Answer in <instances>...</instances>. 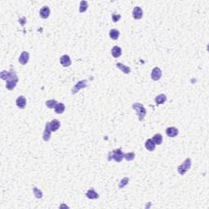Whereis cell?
I'll return each mask as SVG.
<instances>
[{"label":"cell","mask_w":209,"mask_h":209,"mask_svg":"<svg viewBox=\"0 0 209 209\" xmlns=\"http://www.w3.org/2000/svg\"><path fill=\"white\" fill-rule=\"evenodd\" d=\"M87 1H81L80 2V7H79V12H84L87 11Z\"/></svg>","instance_id":"cell-25"},{"label":"cell","mask_w":209,"mask_h":209,"mask_svg":"<svg viewBox=\"0 0 209 209\" xmlns=\"http://www.w3.org/2000/svg\"><path fill=\"white\" fill-rule=\"evenodd\" d=\"M152 140L154 141V143L155 145H161L162 142H163V136L159 133L155 134V135L153 136Z\"/></svg>","instance_id":"cell-20"},{"label":"cell","mask_w":209,"mask_h":209,"mask_svg":"<svg viewBox=\"0 0 209 209\" xmlns=\"http://www.w3.org/2000/svg\"><path fill=\"white\" fill-rule=\"evenodd\" d=\"M136 157V154L134 152H129V153H126L123 154V158L127 160V161H132Z\"/></svg>","instance_id":"cell-23"},{"label":"cell","mask_w":209,"mask_h":209,"mask_svg":"<svg viewBox=\"0 0 209 209\" xmlns=\"http://www.w3.org/2000/svg\"><path fill=\"white\" fill-rule=\"evenodd\" d=\"M178 133H179L178 129L175 127H170L166 129V134L169 137H175L178 135Z\"/></svg>","instance_id":"cell-11"},{"label":"cell","mask_w":209,"mask_h":209,"mask_svg":"<svg viewBox=\"0 0 209 209\" xmlns=\"http://www.w3.org/2000/svg\"><path fill=\"white\" fill-rule=\"evenodd\" d=\"M132 16L135 20H140L143 16V11L140 7H135L132 11Z\"/></svg>","instance_id":"cell-9"},{"label":"cell","mask_w":209,"mask_h":209,"mask_svg":"<svg viewBox=\"0 0 209 209\" xmlns=\"http://www.w3.org/2000/svg\"><path fill=\"white\" fill-rule=\"evenodd\" d=\"M119 35H120L119 31L116 29H111L110 31V37L111 38V39H113V40L118 39V38L119 37Z\"/></svg>","instance_id":"cell-22"},{"label":"cell","mask_w":209,"mask_h":209,"mask_svg":"<svg viewBox=\"0 0 209 209\" xmlns=\"http://www.w3.org/2000/svg\"><path fill=\"white\" fill-rule=\"evenodd\" d=\"M129 182V178L128 177H124V178H122L121 181H120V183H119V185H118V188L119 189H122L125 186H127L128 185V183Z\"/></svg>","instance_id":"cell-27"},{"label":"cell","mask_w":209,"mask_h":209,"mask_svg":"<svg viewBox=\"0 0 209 209\" xmlns=\"http://www.w3.org/2000/svg\"><path fill=\"white\" fill-rule=\"evenodd\" d=\"M33 192H34V194L37 198H43V192L41 191L39 189H38L37 187H34L33 188Z\"/></svg>","instance_id":"cell-26"},{"label":"cell","mask_w":209,"mask_h":209,"mask_svg":"<svg viewBox=\"0 0 209 209\" xmlns=\"http://www.w3.org/2000/svg\"><path fill=\"white\" fill-rule=\"evenodd\" d=\"M116 67L117 68H118L119 70H121L123 74L128 75V74L131 72V69H130L128 66H127V65H124L122 64V63H117Z\"/></svg>","instance_id":"cell-18"},{"label":"cell","mask_w":209,"mask_h":209,"mask_svg":"<svg viewBox=\"0 0 209 209\" xmlns=\"http://www.w3.org/2000/svg\"><path fill=\"white\" fill-rule=\"evenodd\" d=\"M29 59V53L26 51H24V52H21L20 57H19V62L21 63V65H26L28 63Z\"/></svg>","instance_id":"cell-8"},{"label":"cell","mask_w":209,"mask_h":209,"mask_svg":"<svg viewBox=\"0 0 209 209\" xmlns=\"http://www.w3.org/2000/svg\"><path fill=\"white\" fill-rule=\"evenodd\" d=\"M123 153L121 150V149H117V150H114L110 152L109 154V158L108 160L110 161L112 159H114L117 163H120L123 158Z\"/></svg>","instance_id":"cell-4"},{"label":"cell","mask_w":209,"mask_h":209,"mask_svg":"<svg viewBox=\"0 0 209 209\" xmlns=\"http://www.w3.org/2000/svg\"><path fill=\"white\" fill-rule=\"evenodd\" d=\"M51 133H52V131L50 128V122H47L45 125V129L43 132V138L44 141H49L50 140Z\"/></svg>","instance_id":"cell-7"},{"label":"cell","mask_w":209,"mask_h":209,"mask_svg":"<svg viewBox=\"0 0 209 209\" xmlns=\"http://www.w3.org/2000/svg\"><path fill=\"white\" fill-rule=\"evenodd\" d=\"M167 101V97L164 94H160L155 97V103L157 104H162Z\"/></svg>","instance_id":"cell-19"},{"label":"cell","mask_w":209,"mask_h":209,"mask_svg":"<svg viewBox=\"0 0 209 209\" xmlns=\"http://www.w3.org/2000/svg\"><path fill=\"white\" fill-rule=\"evenodd\" d=\"M111 54H112V56L114 58L119 57L122 55V49H121V47H119L118 46H114L112 48V50H111Z\"/></svg>","instance_id":"cell-14"},{"label":"cell","mask_w":209,"mask_h":209,"mask_svg":"<svg viewBox=\"0 0 209 209\" xmlns=\"http://www.w3.org/2000/svg\"><path fill=\"white\" fill-rule=\"evenodd\" d=\"M121 18V15L119 14H112V20L114 22H118Z\"/></svg>","instance_id":"cell-28"},{"label":"cell","mask_w":209,"mask_h":209,"mask_svg":"<svg viewBox=\"0 0 209 209\" xmlns=\"http://www.w3.org/2000/svg\"><path fill=\"white\" fill-rule=\"evenodd\" d=\"M16 104L17 105L18 108L24 109L26 105V98L24 96H20L16 101Z\"/></svg>","instance_id":"cell-13"},{"label":"cell","mask_w":209,"mask_h":209,"mask_svg":"<svg viewBox=\"0 0 209 209\" xmlns=\"http://www.w3.org/2000/svg\"><path fill=\"white\" fill-rule=\"evenodd\" d=\"M86 196L90 199H97V198H99V194L93 189H90L89 190H87V192L86 193Z\"/></svg>","instance_id":"cell-16"},{"label":"cell","mask_w":209,"mask_h":209,"mask_svg":"<svg viewBox=\"0 0 209 209\" xmlns=\"http://www.w3.org/2000/svg\"><path fill=\"white\" fill-rule=\"evenodd\" d=\"M145 146L146 150L149 151H154V149H155V144L154 143V141L152 140V139L146 140Z\"/></svg>","instance_id":"cell-17"},{"label":"cell","mask_w":209,"mask_h":209,"mask_svg":"<svg viewBox=\"0 0 209 209\" xmlns=\"http://www.w3.org/2000/svg\"><path fill=\"white\" fill-rule=\"evenodd\" d=\"M61 127V123L57 119H53L50 122V128L52 132H56Z\"/></svg>","instance_id":"cell-15"},{"label":"cell","mask_w":209,"mask_h":209,"mask_svg":"<svg viewBox=\"0 0 209 209\" xmlns=\"http://www.w3.org/2000/svg\"><path fill=\"white\" fill-rule=\"evenodd\" d=\"M54 109H55V112L57 114H63L64 113L65 107V104L63 103H57V104L55 106Z\"/></svg>","instance_id":"cell-21"},{"label":"cell","mask_w":209,"mask_h":209,"mask_svg":"<svg viewBox=\"0 0 209 209\" xmlns=\"http://www.w3.org/2000/svg\"><path fill=\"white\" fill-rule=\"evenodd\" d=\"M162 76V70H160L158 67H154L152 72H151V79L154 80V81H158L160 79Z\"/></svg>","instance_id":"cell-6"},{"label":"cell","mask_w":209,"mask_h":209,"mask_svg":"<svg viewBox=\"0 0 209 209\" xmlns=\"http://www.w3.org/2000/svg\"><path fill=\"white\" fill-rule=\"evenodd\" d=\"M190 168H191V159L190 158H187L183 163L177 167V172L180 175L184 176Z\"/></svg>","instance_id":"cell-3"},{"label":"cell","mask_w":209,"mask_h":209,"mask_svg":"<svg viewBox=\"0 0 209 209\" xmlns=\"http://www.w3.org/2000/svg\"><path fill=\"white\" fill-rule=\"evenodd\" d=\"M1 79L3 80H6V87L8 90H13L16 86L17 83L19 81L18 76L17 75L15 70L12 69L10 70V71H6V70H3L1 72Z\"/></svg>","instance_id":"cell-1"},{"label":"cell","mask_w":209,"mask_h":209,"mask_svg":"<svg viewBox=\"0 0 209 209\" xmlns=\"http://www.w3.org/2000/svg\"><path fill=\"white\" fill-rule=\"evenodd\" d=\"M87 83V80H82V81L78 82L75 85V87L72 88V91H71L72 94H76L79 90H81L82 88L86 87Z\"/></svg>","instance_id":"cell-5"},{"label":"cell","mask_w":209,"mask_h":209,"mask_svg":"<svg viewBox=\"0 0 209 209\" xmlns=\"http://www.w3.org/2000/svg\"><path fill=\"white\" fill-rule=\"evenodd\" d=\"M50 13H51L50 8H49V7L47 6L43 7L41 8L40 12H39L40 17L43 18V19H47V18H48V17L50 16Z\"/></svg>","instance_id":"cell-12"},{"label":"cell","mask_w":209,"mask_h":209,"mask_svg":"<svg viewBox=\"0 0 209 209\" xmlns=\"http://www.w3.org/2000/svg\"><path fill=\"white\" fill-rule=\"evenodd\" d=\"M46 106L47 108H49V109H52V108H55V106L57 104V101H56V100H48V101H47L46 103Z\"/></svg>","instance_id":"cell-24"},{"label":"cell","mask_w":209,"mask_h":209,"mask_svg":"<svg viewBox=\"0 0 209 209\" xmlns=\"http://www.w3.org/2000/svg\"><path fill=\"white\" fill-rule=\"evenodd\" d=\"M60 62H61V64L62 66L69 67L71 65V60H70V57L68 55H63L60 58Z\"/></svg>","instance_id":"cell-10"},{"label":"cell","mask_w":209,"mask_h":209,"mask_svg":"<svg viewBox=\"0 0 209 209\" xmlns=\"http://www.w3.org/2000/svg\"><path fill=\"white\" fill-rule=\"evenodd\" d=\"M132 107L136 112V114L138 115V119L140 121H143V119L145 118V115H146V110L143 106V104L140 103H134Z\"/></svg>","instance_id":"cell-2"}]
</instances>
